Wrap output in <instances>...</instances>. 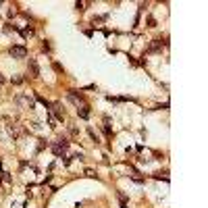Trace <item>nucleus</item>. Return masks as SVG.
I'll list each match as a JSON object with an SVG mask.
<instances>
[{"instance_id":"f257e3e1","label":"nucleus","mask_w":208,"mask_h":208,"mask_svg":"<svg viewBox=\"0 0 208 208\" xmlns=\"http://www.w3.org/2000/svg\"><path fill=\"white\" fill-rule=\"evenodd\" d=\"M10 54L17 56V58H25V56H27V50H25L23 46H13V48H10Z\"/></svg>"},{"instance_id":"20e7f679","label":"nucleus","mask_w":208,"mask_h":208,"mask_svg":"<svg viewBox=\"0 0 208 208\" xmlns=\"http://www.w3.org/2000/svg\"><path fill=\"white\" fill-rule=\"evenodd\" d=\"M156 50H160V42H156V44L150 46V52H156Z\"/></svg>"},{"instance_id":"f03ea898","label":"nucleus","mask_w":208,"mask_h":208,"mask_svg":"<svg viewBox=\"0 0 208 208\" xmlns=\"http://www.w3.org/2000/svg\"><path fill=\"white\" fill-rule=\"evenodd\" d=\"M29 67H31V73H34V77H38V75H40V69H38V63H36L34 58H29Z\"/></svg>"},{"instance_id":"39448f33","label":"nucleus","mask_w":208,"mask_h":208,"mask_svg":"<svg viewBox=\"0 0 208 208\" xmlns=\"http://www.w3.org/2000/svg\"><path fill=\"white\" fill-rule=\"evenodd\" d=\"M2 81H4V79H2V77H0V83H2Z\"/></svg>"},{"instance_id":"7ed1b4c3","label":"nucleus","mask_w":208,"mask_h":208,"mask_svg":"<svg viewBox=\"0 0 208 208\" xmlns=\"http://www.w3.org/2000/svg\"><path fill=\"white\" fill-rule=\"evenodd\" d=\"M79 117H81V119H87V117H89V110H87V106H83L81 110H79Z\"/></svg>"}]
</instances>
